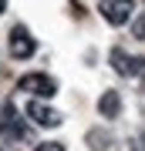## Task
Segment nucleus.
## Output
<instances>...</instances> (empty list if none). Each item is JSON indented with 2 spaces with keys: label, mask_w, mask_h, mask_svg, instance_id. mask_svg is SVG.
<instances>
[{
  "label": "nucleus",
  "mask_w": 145,
  "mask_h": 151,
  "mask_svg": "<svg viewBox=\"0 0 145 151\" xmlns=\"http://www.w3.org/2000/svg\"><path fill=\"white\" fill-rule=\"evenodd\" d=\"M17 91H27V94H37V97H54L58 94V81L47 74H24L17 81Z\"/></svg>",
  "instance_id": "f257e3e1"
},
{
  "label": "nucleus",
  "mask_w": 145,
  "mask_h": 151,
  "mask_svg": "<svg viewBox=\"0 0 145 151\" xmlns=\"http://www.w3.org/2000/svg\"><path fill=\"white\" fill-rule=\"evenodd\" d=\"M132 14H135V0H101V17L115 27L128 24Z\"/></svg>",
  "instance_id": "f03ea898"
},
{
  "label": "nucleus",
  "mask_w": 145,
  "mask_h": 151,
  "mask_svg": "<svg viewBox=\"0 0 145 151\" xmlns=\"http://www.w3.org/2000/svg\"><path fill=\"white\" fill-rule=\"evenodd\" d=\"M0 134L10 138V141H24L27 138V128H24V121L17 118L14 104H4V111H0Z\"/></svg>",
  "instance_id": "7ed1b4c3"
},
{
  "label": "nucleus",
  "mask_w": 145,
  "mask_h": 151,
  "mask_svg": "<svg viewBox=\"0 0 145 151\" xmlns=\"http://www.w3.org/2000/svg\"><path fill=\"white\" fill-rule=\"evenodd\" d=\"M34 50H37V44H34L31 30L17 24V27L10 30V54H14L17 60H27V57H34Z\"/></svg>",
  "instance_id": "20e7f679"
},
{
  "label": "nucleus",
  "mask_w": 145,
  "mask_h": 151,
  "mask_svg": "<svg viewBox=\"0 0 145 151\" xmlns=\"http://www.w3.org/2000/svg\"><path fill=\"white\" fill-rule=\"evenodd\" d=\"M111 64H115V70H118L122 77L145 74V60H142V57H135V54H125L122 47H115V50H111Z\"/></svg>",
  "instance_id": "39448f33"
},
{
  "label": "nucleus",
  "mask_w": 145,
  "mask_h": 151,
  "mask_svg": "<svg viewBox=\"0 0 145 151\" xmlns=\"http://www.w3.org/2000/svg\"><path fill=\"white\" fill-rule=\"evenodd\" d=\"M27 118H31L34 124H41V128H58V124H61V114L54 108H47V104H41V101L27 104Z\"/></svg>",
  "instance_id": "423d86ee"
},
{
  "label": "nucleus",
  "mask_w": 145,
  "mask_h": 151,
  "mask_svg": "<svg viewBox=\"0 0 145 151\" xmlns=\"http://www.w3.org/2000/svg\"><path fill=\"white\" fill-rule=\"evenodd\" d=\"M98 114H101V118H118L122 114V94L118 91H105L101 97H98Z\"/></svg>",
  "instance_id": "0eeeda50"
},
{
  "label": "nucleus",
  "mask_w": 145,
  "mask_h": 151,
  "mask_svg": "<svg viewBox=\"0 0 145 151\" xmlns=\"http://www.w3.org/2000/svg\"><path fill=\"white\" fill-rule=\"evenodd\" d=\"M88 141H91L95 151H105V148H108V134H98V131H91V134H88Z\"/></svg>",
  "instance_id": "6e6552de"
},
{
  "label": "nucleus",
  "mask_w": 145,
  "mask_h": 151,
  "mask_svg": "<svg viewBox=\"0 0 145 151\" xmlns=\"http://www.w3.org/2000/svg\"><path fill=\"white\" fill-rule=\"evenodd\" d=\"M132 34L138 40H145V17H138V20H132Z\"/></svg>",
  "instance_id": "1a4fd4ad"
},
{
  "label": "nucleus",
  "mask_w": 145,
  "mask_h": 151,
  "mask_svg": "<svg viewBox=\"0 0 145 151\" xmlns=\"http://www.w3.org/2000/svg\"><path fill=\"white\" fill-rule=\"evenodd\" d=\"M34 151H64V145H58V141H47V145H37Z\"/></svg>",
  "instance_id": "9d476101"
},
{
  "label": "nucleus",
  "mask_w": 145,
  "mask_h": 151,
  "mask_svg": "<svg viewBox=\"0 0 145 151\" xmlns=\"http://www.w3.org/2000/svg\"><path fill=\"white\" fill-rule=\"evenodd\" d=\"M4 10H7V0H0V14H4Z\"/></svg>",
  "instance_id": "9b49d317"
},
{
  "label": "nucleus",
  "mask_w": 145,
  "mask_h": 151,
  "mask_svg": "<svg viewBox=\"0 0 145 151\" xmlns=\"http://www.w3.org/2000/svg\"><path fill=\"white\" fill-rule=\"evenodd\" d=\"M142 91H145V74H142Z\"/></svg>",
  "instance_id": "f8f14e48"
}]
</instances>
